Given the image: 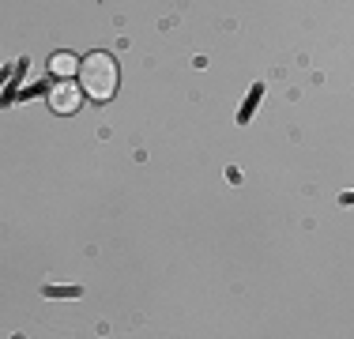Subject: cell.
<instances>
[{
  "label": "cell",
  "instance_id": "3",
  "mask_svg": "<svg viewBox=\"0 0 354 339\" xmlns=\"http://www.w3.org/2000/svg\"><path fill=\"white\" fill-rule=\"evenodd\" d=\"M80 57H72V53H57L53 57V61H49V68H53V72L57 75H61V80H68V75H75V72H80Z\"/></svg>",
  "mask_w": 354,
  "mask_h": 339
},
{
  "label": "cell",
  "instance_id": "2",
  "mask_svg": "<svg viewBox=\"0 0 354 339\" xmlns=\"http://www.w3.org/2000/svg\"><path fill=\"white\" fill-rule=\"evenodd\" d=\"M83 83H72V80H57L53 83V91H49V109L53 113H75L80 109V102H83Z\"/></svg>",
  "mask_w": 354,
  "mask_h": 339
},
{
  "label": "cell",
  "instance_id": "1",
  "mask_svg": "<svg viewBox=\"0 0 354 339\" xmlns=\"http://www.w3.org/2000/svg\"><path fill=\"white\" fill-rule=\"evenodd\" d=\"M80 83H83V91H87L91 98L106 102V98L117 91V64H113V57H106V53L83 57V64H80Z\"/></svg>",
  "mask_w": 354,
  "mask_h": 339
}]
</instances>
